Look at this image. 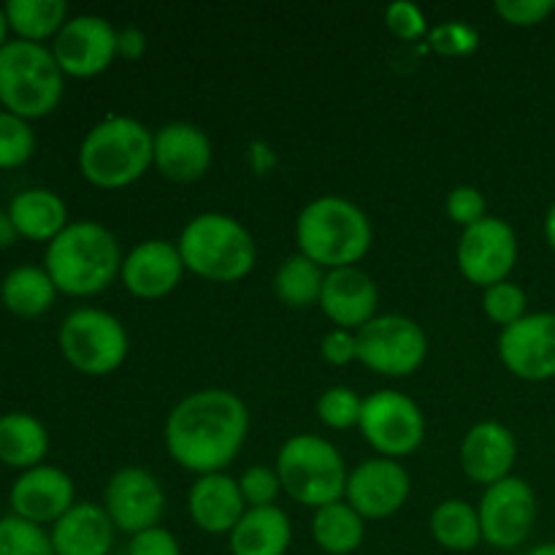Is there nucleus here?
Here are the masks:
<instances>
[{
  "mask_svg": "<svg viewBox=\"0 0 555 555\" xmlns=\"http://www.w3.org/2000/svg\"><path fill=\"white\" fill-rule=\"evenodd\" d=\"M128 555H182V547H179V540L171 531L155 526V529L139 531V534L130 537Z\"/></svg>",
  "mask_w": 555,
  "mask_h": 555,
  "instance_id": "obj_41",
  "label": "nucleus"
},
{
  "mask_svg": "<svg viewBox=\"0 0 555 555\" xmlns=\"http://www.w3.org/2000/svg\"><path fill=\"white\" fill-rule=\"evenodd\" d=\"M16 236H20V233H16L9 211H0V247H9V244H14Z\"/></svg>",
  "mask_w": 555,
  "mask_h": 555,
  "instance_id": "obj_44",
  "label": "nucleus"
},
{
  "mask_svg": "<svg viewBox=\"0 0 555 555\" xmlns=\"http://www.w3.org/2000/svg\"><path fill=\"white\" fill-rule=\"evenodd\" d=\"M184 271L188 269H184L177 244L166 238H146L125 255L119 280L125 291L133 293L135 298L152 301V298H163L177 291Z\"/></svg>",
  "mask_w": 555,
  "mask_h": 555,
  "instance_id": "obj_18",
  "label": "nucleus"
},
{
  "mask_svg": "<svg viewBox=\"0 0 555 555\" xmlns=\"http://www.w3.org/2000/svg\"><path fill=\"white\" fill-rule=\"evenodd\" d=\"M49 453V434L38 417L27 412H9L0 415V461L14 469H33L41 466Z\"/></svg>",
  "mask_w": 555,
  "mask_h": 555,
  "instance_id": "obj_26",
  "label": "nucleus"
},
{
  "mask_svg": "<svg viewBox=\"0 0 555 555\" xmlns=\"http://www.w3.org/2000/svg\"><path fill=\"white\" fill-rule=\"evenodd\" d=\"M146 33L141 27L128 25L117 30V57L125 60H141L146 54Z\"/></svg>",
  "mask_w": 555,
  "mask_h": 555,
  "instance_id": "obj_43",
  "label": "nucleus"
},
{
  "mask_svg": "<svg viewBox=\"0 0 555 555\" xmlns=\"http://www.w3.org/2000/svg\"><path fill=\"white\" fill-rule=\"evenodd\" d=\"M482 309H486V318L491 323L507 328V325L518 323L520 318L529 314V296L518 282L504 280L482 291Z\"/></svg>",
  "mask_w": 555,
  "mask_h": 555,
  "instance_id": "obj_33",
  "label": "nucleus"
},
{
  "mask_svg": "<svg viewBox=\"0 0 555 555\" xmlns=\"http://www.w3.org/2000/svg\"><path fill=\"white\" fill-rule=\"evenodd\" d=\"M545 238H547V244H551V249L555 253V201H553L551 209H547V215H545Z\"/></svg>",
  "mask_w": 555,
  "mask_h": 555,
  "instance_id": "obj_45",
  "label": "nucleus"
},
{
  "mask_svg": "<svg viewBox=\"0 0 555 555\" xmlns=\"http://www.w3.org/2000/svg\"><path fill=\"white\" fill-rule=\"evenodd\" d=\"M0 555H57L43 526L20 515L0 518Z\"/></svg>",
  "mask_w": 555,
  "mask_h": 555,
  "instance_id": "obj_32",
  "label": "nucleus"
},
{
  "mask_svg": "<svg viewBox=\"0 0 555 555\" xmlns=\"http://www.w3.org/2000/svg\"><path fill=\"white\" fill-rule=\"evenodd\" d=\"M431 537L453 553H469L482 542V526L480 513L472 507L464 499H444L434 507L431 520Z\"/></svg>",
  "mask_w": 555,
  "mask_h": 555,
  "instance_id": "obj_29",
  "label": "nucleus"
},
{
  "mask_svg": "<svg viewBox=\"0 0 555 555\" xmlns=\"http://www.w3.org/2000/svg\"><path fill=\"white\" fill-rule=\"evenodd\" d=\"M282 491L304 507H325L345 499L347 472L339 448L318 434H296L276 455Z\"/></svg>",
  "mask_w": 555,
  "mask_h": 555,
  "instance_id": "obj_7",
  "label": "nucleus"
},
{
  "mask_svg": "<svg viewBox=\"0 0 555 555\" xmlns=\"http://www.w3.org/2000/svg\"><path fill=\"white\" fill-rule=\"evenodd\" d=\"M114 524L101 504L76 502L52 526V547L57 555H108L114 545Z\"/></svg>",
  "mask_w": 555,
  "mask_h": 555,
  "instance_id": "obj_23",
  "label": "nucleus"
},
{
  "mask_svg": "<svg viewBox=\"0 0 555 555\" xmlns=\"http://www.w3.org/2000/svg\"><path fill=\"white\" fill-rule=\"evenodd\" d=\"M155 166V133L141 119L112 114L87 130L79 146V171L90 184L122 190Z\"/></svg>",
  "mask_w": 555,
  "mask_h": 555,
  "instance_id": "obj_4",
  "label": "nucleus"
},
{
  "mask_svg": "<svg viewBox=\"0 0 555 555\" xmlns=\"http://www.w3.org/2000/svg\"><path fill=\"white\" fill-rule=\"evenodd\" d=\"M52 54L63 74L90 79L103 74L117 57V27L98 14L68 16L52 38Z\"/></svg>",
  "mask_w": 555,
  "mask_h": 555,
  "instance_id": "obj_14",
  "label": "nucleus"
},
{
  "mask_svg": "<svg viewBox=\"0 0 555 555\" xmlns=\"http://www.w3.org/2000/svg\"><path fill=\"white\" fill-rule=\"evenodd\" d=\"M372 220L366 211L341 195L309 201L296 220L298 253L325 271L358 266L372 249Z\"/></svg>",
  "mask_w": 555,
  "mask_h": 555,
  "instance_id": "obj_3",
  "label": "nucleus"
},
{
  "mask_svg": "<svg viewBox=\"0 0 555 555\" xmlns=\"http://www.w3.org/2000/svg\"><path fill=\"white\" fill-rule=\"evenodd\" d=\"M238 488H242V496L247 502V509L253 507H274L276 499H280L282 482L276 475V466L255 464L249 469H244L236 477Z\"/></svg>",
  "mask_w": 555,
  "mask_h": 555,
  "instance_id": "obj_37",
  "label": "nucleus"
},
{
  "mask_svg": "<svg viewBox=\"0 0 555 555\" xmlns=\"http://www.w3.org/2000/svg\"><path fill=\"white\" fill-rule=\"evenodd\" d=\"M482 542L499 551H515L531 537L537 524V493L520 477H507L486 488L480 499Z\"/></svg>",
  "mask_w": 555,
  "mask_h": 555,
  "instance_id": "obj_12",
  "label": "nucleus"
},
{
  "mask_svg": "<svg viewBox=\"0 0 555 555\" xmlns=\"http://www.w3.org/2000/svg\"><path fill=\"white\" fill-rule=\"evenodd\" d=\"M410 491V472L399 461L377 455L350 472L345 499L363 520H383L404 507Z\"/></svg>",
  "mask_w": 555,
  "mask_h": 555,
  "instance_id": "obj_16",
  "label": "nucleus"
},
{
  "mask_svg": "<svg viewBox=\"0 0 555 555\" xmlns=\"http://www.w3.org/2000/svg\"><path fill=\"white\" fill-rule=\"evenodd\" d=\"M9 30H11L9 14H5V5H0V47L9 43Z\"/></svg>",
  "mask_w": 555,
  "mask_h": 555,
  "instance_id": "obj_46",
  "label": "nucleus"
},
{
  "mask_svg": "<svg viewBox=\"0 0 555 555\" xmlns=\"http://www.w3.org/2000/svg\"><path fill=\"white\" fill-rule=\"evenodd\" d=\"M179 255L184 269L209 282H238L255 269L258 244L253 233L231 215L204 211L179 233Z\"/></svg>",
  "mask_w": 555,
  "mask_h": 555,
  "instance_id": "obj_5",
  "label": "nucleus"
},
{
  "mask_svg": "<svg viewBox=\"0 0 555 555\" xmlns=\"http://www.w3.org/2000/svg\"><path fill=\"white\" fill-rule=\"evenodd\" d=\"M428 41H431L434 52L448 54V57H466V54H472L480 47V33L469 22L450 20L434 25L428 30Z\"/></svg>",
  "mask_w": 555,
  "mask_h": 555,
  "instance_id": "obj_36",
  "label": "nucleus"
},
{
  "mask_svg": "<svg viewBox=\"0 0 555 555\" xmlns=\"http://www.w3.org/2000/svg\"><path fill=\"white\" fill-rule=\"evenodd\" d=\"M5 14L16 36L41 43L43 38L57 36L60 27L68 22V3L65 0H9Z\"/></svg>",
  "mask_w": 555,
  "mask_h": 555,
  "instance_id": "obj_31",
  "label": "nucleus"
},
{
  "mask_svg": "<svg viewBox=\"0 0 555 555\" xmlns=\"http://www.w3.org/2000/svg\"><path fill=\"white\" fill-rule=\"evenodd\" d=\"M9 217L16 233L30 242H52L68 228V206L54 190L30 188L11 198Z\"/></svg>",
  "mask_w": 555,
  "mask_h": 555,
  "instance_id": "obj_25",
  "label": "nucleus"
},
{
  "mask_svg": "<svg viewBox=\"0 0 555 555\" xmlns=\"http://www.w3.org/2000/svg\"><path fill=\"white\" fill-rule=\"evenodd\" d=\"M11 509L20 518L30 520V524H57L70 507H74L76 488L68 472L60 466H33V469L22 472L11 486Z\"/></svg>",
  "mask_w": 555,
  "mask_h": 555,
  "instance_id": "obj_17",
  "label": "nucleus"
},
{
  "mask_svg": "<svg viewBox=\"0 0 555 555\" xmlns=\"http://www.w3.org/2000/svg\"><path fill=\"white\" fill-rule=\"evenodd\" d=\"M379 291L377 282L358 266L325 271L320 304L325 318L345 331H358L377 318Z\"/></svg>",
  "mask_w": 555,
  "mask_h": 555,
  "instance_id": "obj_21",
  "label": "nucleus"
},
{
  "mask_svg": "<svg viewBox=\"0 0 555 555\" xmlns=\"http://www.w3.org/2000/svg\"><path fill=\"white\" fill-rule=\"evenodd\" d=\"M57 293L52 276L41 266H16L0 282V301L20 318H38L49 312Z\"/></svg>",
  "mask_w": 555,
  "mask_h": 555,
  "instance_id": "obj_27",
  "label": "nucleus"
},
{
  "mask_svg": "<svg viewBox=\"0 0 555 555\" xmlns=\"http://www.w3.org/2000/svg\"><path fill=\"white\" fill-rule=\"evenodd\" d=\"M363 399L347 385H334L325 390L318 399V417L323 426L334 428V431H345V428H356L361 423Z\"/></svg>",
  "mask_w": 555,
  "mask_h": 555,
  "instance_id": "obj_35",
  "label": "nucleus"
},
{
  "mask_svg": "<svg viewBox=\"0 0 555 555\" xmlns=\"http://www.w3.org/2000/svg\"><path fill=\"white\" fill-rule=\"evenodd\" d=\"M455 260L461 274L486 291L513 274L518 263V233L502 217H486L464 228L455 247Z\"/></svg>",
  "mask_w": 555,
  "mask_h": 555,
  "instance_id": "obj_11",
  "label": "nucleus"
},
{
  "mask_svg": "<svg viewBox=\"0 0 555 555\" xmlns=\"http://www.w3.org/2000/svg\"><path fill=\"white\" fill-rule=\"evenodd\" d=\"M188 509L193 524L206 534H231L247 513L236 477L225 472L201 475L188 493Z\"/></svg>",
  "mask_w": 555,
  "mask_h": 555,
  "instance_id": "obj_22",
  "label": "nucleus"
},
{
  "mask_svg": "<svg viewBox=\"0 0 555 555\" xmlns=\"http://www.w3.org/2000/svg\"><path fill=\"white\" fill-rule=\"evenodd\" d=\"M122 260L117 236L106 225L79 220L68 222V228L47 244L43 269L60 293L98 296L117 280Z\"/></svg>",
  "mask_w": 555,
  "mask_h": 555,
  "instance_id": "obj_2",
  "label": "nucleus"
},
{
  "mask_svg": "<svg viewBox=\"0 0 555 555\" xmlns=\"http://www.w3.org/2000/svg\"><path fill=\"white\" fill-rule=\"evenodd\" d=\"M529 555H555V542H542V545L531 547Z\"/></svg>",
  "mask_w": 555,
  "mask_h": 555,
  "instance_id": "obj_47",
  "label": "nucleus"
},
{
  "mask_svg": "<svg viewBox=\"0 0 555 555\" xmlns=\"http://www.w3.org/2000/svg\"><path fill=\"white\" fill-rule=\"evenodd\" d=\"M312 537L323 553L352 555L366 537V520L341 499V502L314 509Z\"/></svg>",
  "mask_w": 555,
  "mask_h": 555,
  "instance_id": "obj_28",
  "label": "nucleus"
},
{
  "mask_svg": "<svg viewBox=\"0 0 555 555\" xmlns=\"http://www.w3.org/2000/svg\"><path fill=\"white\" fill-rule=\"evenodd\" d=\"M65 74L43 43L11 38L0 47V103L16 117H47L63 101Z\"/></svg>",
  "mask_w": 555,
  "mask_h": 555,
  "instance_id": "obj_6",
  "label": "nucleus"
},
{
  "mask_svg": "<svg viewBox=\"0 0 555 555\" xmlns=\"http://www.w3.org/2000/svg\"><path fill=\"white\" fill-rule=\"evenodd\" d=\"M385 22H388L390 33L401 41H417V38L428 36V20L423 14L421 5L410 3V0H396L385 9Z\"/></svg>",
  "mask_w": 555,
  "mask_h": 555,
  "instance_id": "obj_39",
  "label": "nucleus"
},
{
  "mask_svg": "<svg viewBox=\"0 0 555 555\" xmlns=\"http://www.w3.org/2000/svg\"><path fill=\"white\" fill-rule=\"evenodd\" d=\"M358 428L383 459L399 461L415 453L426 439V415L401 390H374L363 399Z\"/></svg>",
  "mask_w": 555,
  "mask_h": 555,
  "instance_id": "obj_10",
  "label": "nucleus"
},
{
  "mask_svg": "<svg viewBox=\"0 0 555 555\" xmlns=\"http://www.w3.org/2000/svg\"><path fill=\"white\" fill-rule=\"evenodd\" d=\"M293 542V524L282 507H253L228 534L233 555H285Z\"/></svg>",
  "mask_w": 555,
  "mask_h": 555,
  "instance_id": "obj_24",
  "label": "nucleus"
},
{
  "mask_svg": "<svg viewBox=\"0 0 555 555\" xmlns=\"http://www.w3.org/2000/svg\"><path fill=\"white\" fill-rule=\"evenodd\" d=\"M128 331L106 309H74L60 325V352L87 377H106L117 372L128 358Z\"/></svg>",
  "mask_w": 555,
  "mask_h": 555,
  "instance_id": "obj_8",
  "label": "nucleus"
},
{
  "mask_svg": "<svg viewBox=\"0 0 555 555\" xmlns=\"http://www.w3.org/2000/svg\"><path fill=\"white\" fill-rule=\"evenodd\" d=\"M103 509L112 518L114 529L133 537L139 531L160 526L163 513H166V491L150 469L122 466L108 477L106 491H103Z\"/></svg>",
  "mask_w": 555,
  "mask_h": 555,
  "instance_id": "obj_13",
  "label": "nucleus"
},
{
  "mask_svg": "<svg viewBox=\"0 0 555 555\" xmlns=\"http://www.w3.org/2000/svg\"><path fill=\"white\" fill-rule=\"evenodd\" d=\"M320 356L331 366H347V363L358 361V339L356 331L334 328L323 336L320 341Z\"/></svg>",
  "mask_w": 555,
  "mask_h": 555,
  "instance_id": "obj_42",
  "label": "nucleus"
},
{
  "mask_svg": "<svg viewBox=\"0 0 555 555\" xmlns=\"http://www.w3.org/2000/svg\"><path fill=\"white\" fill-rule=\"evenodd\" d=\"M215 160L209 133L193 122H168L155 130V168L179 184L198 182Z\"/></svg>",
  "mask_w": 555,
  "mask_h": 555,
  "instance_id": "obj_20",
  "label": "nucleus"
},
{
  "mask_svg": "<svg viewBox=\"0 0 555 555\" xmlns=\"http://www.w3.org/2000/svg\"><path fill=\"white\" fill-rule=\"evenodd\" d=\"M504 369L526 383L555 377V312H529L499 334Z\"/></svg>",
  "mask_w": 555,
  "mask_h": 555,
  "instance_id": "obj_15",
  "label": "nucleus"
},
{
  "mask_svg": "<svg viewBox=\"0 0 555 555\" xmlns=\"http://www.w3.org/2000/svg\"><path fill=\"white\" fill-rule=\"evenodd\" d=\"M493 11L513 27H534L555 14V0H496Z\"/></svg>",
  "mask_w": 555,
  "mask_h": 555,
  "instance_id": "obj_40",
  "label": "nucleus"
},
{
  "mask_svg": "<svg viewBox=\"0 0 555 555\" xmlns=\"http://www.w3.org/2000/svg\"><path fill=\"white\" fill-rule=\"evenodd\" d=\"M249 431L247 404L233 390L204 388L184 396L166 417V450L182 469L215 475L233 464Z\"/></svg>",
  "mask_w": 555,
  "mask_h": 555,
  "instance_id": "obj_1",
  "label": "nucleus"
},
{
  "mask_svg": "<svg viewBox=\"0 0 555 555\" xmlns=\"http://www.w3.org/2000/svg\"><path fill=\"white\" fill-rule=\"evenodd\" d=\"M515 461H518V439L499 421L477 423L461 442V466L477 486L491 488L513 477Z\"/></svg>",
  "mask_w": 555,
  "mask_h": 555,
  "instance_id": "obj_19",
  "label": "nucleus"
},
{
  "mask_svg": "<svg viewBox=\"0 0 555 555\" xmlns=\"http://www.w3.org/2000/svg\"><path fill=\"white\" fill-rule=\"evenodd\" d=\"M358 361L383 377H410L426 363L428 336L404 314H377L356 331Z\"/></svg>",
  "mask_w": 555,
  "mask_h": 555,
  "instance_id": "obj_9",
  "label": "nucleus"
},
{
  "mask_svg": "<svg viewBox=\"0 0 555 555\" xmlns=\"http://www.w3.org/2000/svg\"><path fill=\"white\" fill-rule=\"evenodd\" d=\"M36 152V133L25 117L0 112V168L25 166Z\"/></svg>",
  "mask_w": 555,
  "mask_h": 555,
  "instance_id": "obj_34",
  "label": "nucleus"
},
{
  "mask_svg": "<svg viewBox=\"0 0 555 555\" xmlns=\"http://www.w3.org/2000/svg\"><path fill=\"white\" fill-rule=\"evenodd\" d=\"M325 269H320L307 255H287L274 274V293L285 307L309 309L320 304Z\"/></svg>",
  "mask_w": 555,
  "mask_h": 555,
  "instance_id": "obj_30",
  "label": "nucleus"
},
{
  "mask_svg": "<svg viewBox=\"0 0 555 555\" xmlns=\"http://www.w3.org/2000/svg\"><path fill=\"white\" fill-rule=\"evenodd\" d=\"M444 211H448L450 220L461 228H469L475 222L486 220V195L480 193L472 184H461V188H453L448 193V201H444Z\"/></svg>",
  "mask_w": 555,
  "mask_h": 555,
  "instance_id": "obj_38",
  "label": "nucleus"
}]
</instances>
